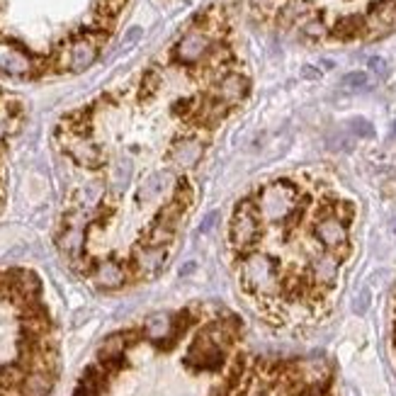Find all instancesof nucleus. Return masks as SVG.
<instances>
[{
    "mask_svg": "<svg viewBox=\"0 0 396 396\" xmlns=\"http://www.w3.org/2000/svg\"><path fill=\"white\" fill-rule=\"evenodd\" d=\"M253 199H256V207L263 224L268 226L292 224L314 202L309 190H302L292 180H275L270 185H263Z\"/></svg>",
    "mask_w": 396,
    "mask_h": 396,
    "instance_id": "obj_1",
    "label": "nucleus"
},
{
    "mask_svg": "<svg viewBox=\"0 0 396 396\" xmlns=\"http://www.w3.org/2000/svg\"><path fill=\"white\" fill-rule=\"evenodd\" d=\"M239 277L246 292L260 299H279L284 297V265L270 253L248 251L239 263Z\"/></svg>",
    "mask_w": 396,
    "mask_h": 396,
    "instance_id": "obj_2",
    "label": "nucleus"
},
{
    "mask_svg": "<svg viewBox=\"0 0 396 396\" xmlns=\"http://www.w3.org/2000/svg\"><path fill=\"white\" fill-rule=\"evenodd\" d=\"M265 234V224H263L260 214H258L256 199H241L236 204L234 214L229 221V241L239 251H256V246L263 241Z\"/></svg>",
    "mask_w": 396,
    "mask_h": 396,
    "instance_id": "obj_3",
    "label": "nucleus"
},
{
    "mask_svg": "<svg viewBox=\"0 0 396 396\" xmlns=\"http://www.w3.org/2000/svg\"><path fill=\"white\" fill-rule=\"evenodd\" d=\"M185 365L194 372H219L226 365V350L216 345L212 338L199 334L185 352Z\"/></svg>",
    "mask_w": 396,
    "mask_h": 396,
    "instance_id": "obj_4",
    "label": "nucleus"
},
{
    "mask_svg": "<svg viewBox=\"0 0 396 396\" xmlns=\"http://www.w3.org/2000/svg\"><path fill=\"white\" fill-rule=\"evenodd\" d=\"M107 39V32H83L81 37L68 44V71H86L91 68L100 54V44Z\"/></svg>",
    "mask_w": 396,
    "mask_h": 396,
    "instance_id": "obj_5",
    "label": "nucleus"
},
{
    "mask_svg": "<svg viewBox=\"0 0 396 396\" xmlns=\"http://www.w3.org/2000/svg\"><path fill=\"white\" fill-rule=\"evenodd\" d=\"M212 49H214V44H212V39H209V34H204V32H199V29H192V32H187V34H183L180 41L173 46V59L178 63H183V66H197V63L209 59Z\"/></svg>",
    "mask_w": 396,
    "mask_h": 396,
    "instance_id": "obj_6",
    "label": "nucleus"
},
{
    "mask_svg": "<svg viewBox=\"0 0 396 396\" xmlns=\"http://www.w3.org/2000/svg\"><path fill=\"white\" fill-rule=\"evenodd\" d=\"M248 91H251V81H248L244 73H224L212 86V93L209 95L231 110L234 105L244 103L248 98Z\"/></svg>",
    "mask_w": 396,
    "mask_h": 396,
    "instance_id": "obj_7",
    "label": "nucleus"
},
{
    "mask_svg": "<svg viewBox=\"0 0 396 396\" xmlns=\"http://www.w3.org/2000/svg\"><path fill=\"white\" fill-rule=\"evenodd\" d=\"M66 153L83 168H98L103 163V151L98 149V144H93L91 136L83 134H68L66 131Z\"/></svg>",
    "mask_w": 396,
    "mask_h": 396,
    "instance_id": "obj_8",
    "label": "nucleus"
},
{
    "mask_svg": "<svg viewBox=\"0 0 396 396\" xmlns=\"http://www.w3.org/2000/svg\"><path fill=\"white\" fill-rule=\"evenodd\" d=\"M0 71L10 76H29L34 71V59L22 46L0 41Z\"/></svg>",
    "mask_w": 396,
    "mask_h": 396,
    "instance_id": "obj_9",
    "label": "nucleus"
},
{
    "mask_svg": "<svg viewBox=\"0 0 396 396\" xmlns=\"http://www.w3.org/2000/svg\"><path fill=\"white\" fill-rule=\"evenodd\" d=\"M144 336L161 348L176 345V316L166 314V311L151 314L144 324Z\"/></svg>",
    "mask_w": 396,
    "mask_h": 396,
    "instance_id": "obj_10",
    "label": "nucleus"
},
{
    "mask_svg": "<svg viewBox=\"0 0 396 396\" xmlns=\"http://www.w3.org/2000/svg\"><path fill=\"white\" fill-rule=\"evenodd\" d=\"M204 156V141L197 136H185V139L176 141L173 149L168 151V161L176 168H194Z\"/></svg>",
    "mask_w": 396,
    "mask_h": 396,
    "instance_id": "obj_11",
    "label": "nucleus"
},
{
    "mask_svg": "<svg viewBox=\"0 0 396 396\" xmlns=\"http://www.w3.org/2000/svg\"><path fill=\"white\" fill-rule=\"evenodd\" d=\"M176 183V178H173L171 171H156L151 173V176L144 178V183L136 187V202L139 204H151V202H158V199L163 197V194L168 192V187Z\"/></svg>",
    "mask_w": 396,
    "mask_h": 396,
    "instance_id": "obj_12",
    "label": "nucleus"
},
{
    "mask_svg": "<svg viewBox=\"0 0 396 396\" xmlns=\"http://www.w3.org/2000/svg\"><path fill=\"white\" fill-rule=\"evenodd\" d=\"M91 275H93L95 284H98V287H105V289H117V287H122L126 279H129L126 268L119 265V263H114V260L95 263Z\"/></svg>",
    "mask_w": 396,
    "mask_h": 396,
    "instance_id": "obj_13",
    "label": "nucleus"
},
{
    "mask_svg": "<svg viewBox=\"0 0 396 396\" xmlns=\"http://www.w3.org/2000/svg\"><path fill=\"white\" fill-rule=\"evenodd\" d=\"M129 345L126 334H114L110 338H105V343L98 350V360L105 369H119L124 362V350Z\"/></svg>",
    "mask_w": 396,
    "mask_h": 396,
    "instance_id": "obj_14",
    "label": "nucleus"
},
{
    "mask_svg": "<svg viewBox=\"0 0 396 396\" xmlns=\"http://www.w3.org/2000/svg\"><path fill=\"white\" fill-rule=\"evenodd\" d=\"M168 258V248H153V246H141L134 253V268L139 270L144 277H153L163 270Z\"/></svg>",
    "mask_w": 396,
    "mask_h": 396,
    "instance_id": "obj_15",
    "label": "nucleus"
},
{
    "mask_svg": "<svg viewBox=\"0 0 396 396\" xmlns=\"http://www.w3.org/2000/svg\"><path fill=\"white\" fill-rule=\"evenodd\" d=\"M54 389V374L46 369H32L20 387V396H49Z\"/></svg>",
    "mask_w": 396,
    "mask_h": 396,
    "instance_id": "obj_16",
    "label": "nucleus"
},
{
    "mask_svg": "<svg viewBox=\"0 0 396 396\" xmlns=\"http://www.w3.org/2000/svg\"><path fill=\"white\" fill-rule=\"evenodd\" d=\"M226 114H229V107L209 95L207 100H202V105H197V107H194L192 117L197 119V122L202 124V126H216V124L221 122V119L226 117Z\"/></svg>",
    "mask_w": 396,
    "mask_h": 396,
    "instance_id": "obj_17",
    "label": "nucleus"
},
{
    "mask_svg": "<svg viewBox=\"0 0 396 396\" xmlns=\"http://www.w3.org/2000/svg\"><path fill=\"white\" fill-rule=\"evenodd\" d=\"M27 369H25L20 362H10V365H3L0 367V389L3 392H15L20 387H22V382L27 379Z\"/></svg>",
    "mask_w": 396,
    "mask_h": 396,
    "instance_id": "obj_18",
    "label": "nucleus"
},
{
    "mask_svg": "<svg viewBox=\"0 0 396 396\" xmlns=\"http://www.w3.org/2000/svg\"><path fill=\"white\" fill-rule=\"evenodd\" d=\"M105 384V372L100 367H88L83 379L78 382L73 396H100V389Z\"/></svg>",
    "mask_w": 396,
    "mask_h": 396,
    "instance_id": "obj_19",
    "label": "nucleus"
},
{
    "mask_svg": "<svg viewBox=\"0 0 396 396\" xmlns=\"http://www.w3.org/2000/svg\"><path fill=\"white\" fill-rule=\"evenodd\" d=\"M131 173H134V168H131L129 158H119V161L112 166V173H110V183H112L117 190H124L126 185H129V180H131Z\"/></svg>",
    "mask_w": 396,
    "mask_h": 396,
    "instance_id": "obj_20",
    "label": "nucleus"
},
{
    "mask_svg": "<svg viewBox=\"0 0 396 396\" xmlns=\"http://www.w3.org/2000/svg\"><path fill=\"white\" fill-rule=\"evenodd\" d=\"M161 88V73L158 71H146L144 73V81H141V100L153 98Z\"/></svg>",
    "mask_w": 396,
    "mask_h": 396,
    "instance_id": "obj_21",
    "label": "nucleus"
},
{
    "mask_svg": "<svg viewBox=\"0 0 396 396\" xmlns=\"http://www.w3.org/2000/svg\"><path fill=\"white\" fill-rule=\"evenodd\" d=\"M341 83L345 88H350V91H362V88L369 86V78H367V73H362V71H352V73H348V76H343Z\"/></svg>",
    "mask_w": 396,
    "mask_h": 396,
    "instance_id": "obj_22",
    "label": "nucleus"
},
{
    "mask_svg": "<svg viewBox=\"0 0 396 396\" xmlns=\"http://www.w3.org/2000/svg\"><path fill=\"white\" fill-rule=\"evenodd\" d=\"M350 129L355 131L357 136H374V129H372V124L367 122V119H352L350 122Z\"/></svg>",
    "mask_w": 396,
    "mask_h": 396,
    "instance_id": "obj_23",
    "label": "nucleus"
},
{
    "mask_svg": "<svg viewBox=\"0 0 396 396\" xmlns=\"http://www.w3.org/2000/svg\"><path fill=\"white\" fill-rule=\"evenodd\" d=\"M367 66H369V71L377 73L379 78H387V73H389V63L384 61V59H379V56H372Z\"/></svg>",
    "mask_w": 396,
    "mask_h": 396,
    "instance_id": "obj_24",
    "label": "nucleus"
},
{
    "mask_svg": "<svg viewBox=\"0 0 396 396\" xmlns=\"http://www.w3.org/2000/svg\"><path fill=\"white\" fill-rule=\"evenodd\" d=\"M367 304H369V292H367V289H362V292L357 294V299H355V311H357V314H365Z\"/></svg>",
    "mask_w": 396,
    "mask_h": 396,
    "instance_id": "obj_25",
    "label": "nucleus"
},
{
    "mask_svg": "<svg viewBox=\"0 0 396 396\" xmlns=\"http://www.w3.org/2000/svg\"><path fill=\"white\" fill-rule=\"evenodd\" d=\"M216 221H219V212H209V214L202 219V231H212Z\"/></svg>",
    "mask_w": 396,
    "mask_h": 396,
    "instance_id": "obj_26",
    "label": "nucleus"
},
{
    "mask_svg": "<svg viewBox=\"0 0 396 396\" xmlns=\"http://www.w3.org/2000/svg\"><path fill=\"white\" fill-rule=\"evenodd\" d=\"M139 37H141V29L139 27L129 29V32H126V37H124V46H131L134 41H139Z\"/></svg>",
    "mask_w": 396,
    "mask_h": 396,
    "instance_id": "obj_27",
    "label": "nucleus"
},
{
    "mask_svg": "<svg viewBox=\"0 0 396 396\" xmlns=\"http://www.w3.org/2000/svg\"><path fill=\"white\" fill-rule=\"evenodd\" d=\"M302 76H304V78H309V81H319L321 73L316 71L314 66H304V68H302Z\"/></svg>",
    "mask_w": 396,
    "mask_h": 396,
    "instance_id": "obj_28",
    "label": "nucleus"
},
{
    "mask_svg": "<svg viewBox=\"0 0 396 396\" xmlns=\"http://www.w3.org/2000/svg\"><path fill=\"white\" fill-rule=\"evenodd\" d=\"M190 272H194V263H187V268H183L180 275H190Z\"/></svg>",
    "mask_w": 396,
    "mask_h": 396,
    "instance_id": "obj_29",
    "label": "nucleus"
}]
</instances>
